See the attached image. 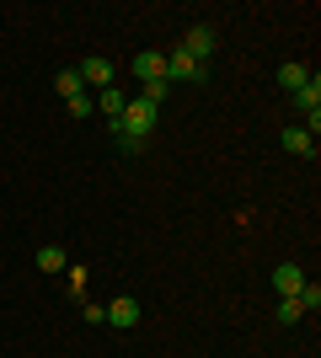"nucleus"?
<instances>
[{"label":"nucleus","instance_id":"1","mask_svg":"<svg viewBox=\"0 0 321 358\" xmlns=\"http://www.w3.org/2000/svg\"><path fill=\"white\" fill-rule=\"evenodd\" d=\"M177 48H183L187 59L209 64V59H214V48H220V38H214V27H204V22H199V27H187V32H183V43H177Z\"/></svg>","mask_w":321,"mask_h":358},{"label":"nucleus","instance_id":"2","mask_svg":"<svg viewBox=\"0 0 321 358\" xmlns=\"http://www.w3.org/2000/svg\"><path fill=\"white\" fill-rule=\"evenodd\" d=\"M290 102H294V113H300V118H311V134H316V129H321V80H316V75L294 91Z\"/></svg>","mask_w":321,"mask_h":358},{"label":"nucleus","instance_id":"3","mask_svg":"<svg viewBox=\"0 0 321 358\" xmlns=\"http://www.w3.org/2000/svg\"><path fill=\"white\" fill-rule=\"evenodd\" d=\"M204 75H209V64L187 59L183 48H171V54H166V80H171V86H183V80H204Z\"/></svg>","mask_w":321,"mask_h":358},{"label":"nucleus","instance_id":"4","mask_svg":"<svg viewBox=\"0 0 321 358\" xmlns=\"http://www.w3.org/2000/svg\"><path fill=\"white\" fill-rule=\"evenodd\" d=\"M102 321H107V327H118V331H134V327H139V299L118 294V299L102 310Z\"/></svg>","mask_w":321,"mask_h":358},{"label":"nucleus","instance_id":"5","mask_svg":"<svg viewBox=\"0 0 321 358\" xmlns=\"http://www.w3.org/2000/svg\"><path fill=\"white\" fill-rule=\"evenodd\" d=\"M129 70H134L139 86H145V80H161V75H166V54H161V48H139V59L129 64Z\"/></svg>","mask_w":321,"mask_h":358},{"label":"nucleus","instance_id":"6","mask_svg":"<svg viewBox=\"0 0 321 358\" xmlns=\"http://www.w3.org/2000/svg\"><path fill=\"white\" fill-rule=\"evenodd\" d=\"M273 289H278V299L300 294V289H306V268H300V262H278L273 268Z\"/></svg>","mask_w":321,"mask_h":358},{"label":"nucleus","instance_id":"7","mask_svg":"<svg viewBox=\"0 0 321 358\" xmlns=\"http://www.w3.org/2000/svg\"><path fill=\"white\" fill-rule=\"evenodd\" d=\"M278 145L290 150V155H300V161H306V155H316V134H311L306 123H294V129H284V139H278Z\"/></svg>","mask_w":321,"mask_h":358},{"label":"nucleus","instance_id":"8","mask_svg":"<svg viewBox=\"0 0 321 358\" xmlns=\"http://www.w3.org/2000/svg\"><path fill=\"white\" fill-rule=\"evenodd\" d=\"M76 70H80V86H97V91L113 86V64L107 59H86V64H76Z\"/></svg>","mask_w":321,"mask_h":358},{"label":"nucleus","instance_id":"9","mask_svg":"<svg viewBox=\"0 0 321 358\" xmlns=\"http://www.w3.org/2000/svg\"><path fill=\"white\" fill-rule=\"evenodd\" d=\"M97 107H102V113H107V123H113V118H123V107H129V96H123L118 86H107V91H97Z\"/></svg>","mask_w":321,"mask_h":358},{"label":"nucleus","instance_id":"10","mask_svg":"<svg viewBox=\"0 0 321 358\" xmlns=\"http://www.w3.org/2000/svg\"><path fill=\"white\" fill-rule=\"evenodd\" d=\"M306 80H311V70H306V64H278V86H284V91H290V96H294V91H300V86H306Z\"/></svg>","mask_w":321,"mask_h":358},{"label":"nucleus","instance_id":"11","mask_svg":"<svg viewBox=\"0 0 321 358\" xmlns=\"http://www.w3.org/2000/svg\"><path fill=\"white\" fill-rule=\"evenodd\" d=\"M171 96V80L166 75H161V80H145V86H139V102H150V107H161Z\"/></svg>","mask_w":321,"mask_h":358},{"label":"nucleus","instance_id":"12","mask_svg":"<svg viewBox=\"0 0 321 358\" xmlns=\"http://www.w3.org/2000/svg\"><path fill=\"white\" fill-rule=\"evenodd\" d=\"M38 268H43V273H64L70 262H64V252H59V246H38Z\"/></svg>","mask_w":321,"mask_h":358},{"label":"nucleus","instance_id":"13","mask_svg":"<svg viewBox=\"0 0 321 358\" xmlns=\"http://www.w3.org/2000/svg\"><path fill=\"white\" fill-rule=\"evenodd\" d=\"M54 86H59V96H64V102L86 91V86H80V70H59V75H54Z\"/></svg>","mask_w":321,"mask_h":358},{"label":"nucleus","instance_id":"14","mask_svg":"<svg viewBox=\"0 0 321 358\" xmlns=\"http://www.w3.org/2000/svg\"><path fill=\"white\" fill-rule=\"evenodd\" d=\"M300 315H306V305H300V294H284V299H278V321H284V327H294Z\"/></svg>","mask_w":321,"mask_h":358},{"label":"nucleus","instance_id":"15","mask_svg":"<svg viewBox=\"0 0 321 358\" xmlns=\"http://www.w3.org/2000/svg\"><path fill=\"white\" fill-rule=\"evenodd\" d=\"M300 305H306V315L321 310V284H316V278H306V289H300Z\"/></svg>","mask_w":321,"mask_h":358},{"label":"nucleus","instance_id":"16","mask_svg":"<svg viewBox=\"0 0 321 358\" xmlns=\"http://www.w3.org/2000/svg\"><path fill=\"white\" fill-rule=\"evenodd\" d=\"M92 107H97V96H92V91H80V96H70V113H76V118H92Z\"/></svg>","mask_w":321,"mask_h":358}]
</instances>
